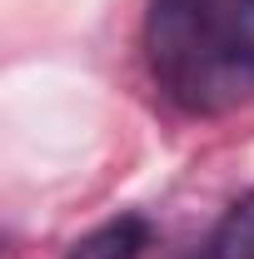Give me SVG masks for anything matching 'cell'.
<instances>
[{"mask_svg": "<svg viewBox=\"0 0 254 259\" xmlns=\"http://www.w3.org/2000/svg\"><path fill=\"white\" fill-rule=\"evenodd\" d=\"M140 50L159 100L190 120L254 105V0H145Z\"/></svg>", "mask_w": 254, "mask_h": 259, "instance_id": "6da1fadb", "label": "cell"}, {"mask_svg": "<svg viewBox=\"0 0 254 259\" xmlns=\"http://www.w3.org/2000/svg\"><path fill=\"white\" fill-rule=\"evenodd\" d=\"M199 254L204 259H254V190L224 209V220L215 225L209 244Z\"/></svg>", "mask_w": 254, "mask_h": 259, "instance_id": "3957f363", "label": "cell"}, {"mask_svg": "<svg viewBox=\"0 0 254 259\" xmlns=\"http://www.w3.org/2000/svg\"><path fill=\"white\" fill-rule=\"evenodd\" d=\"M145 244H150V225L140 214H120V220L100 225L95 234H85L65 259H140Z\"/></svg>", "mask_w": 254, "mask_h": 259, "instance_id": "7a4b0ae2", "label": "cell"}]
</instances>
